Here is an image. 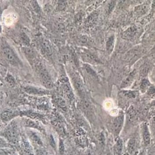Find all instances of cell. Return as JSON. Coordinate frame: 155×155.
Wrapping results in <instances>:
<instances>
[{"label": "cell", "instance_id": "cell-4", "mask_svg": "<svg viewBox=\"0 0 155 155\" xmlns=\"http://www.w3.org/2000/svg\"><path fill=\"white\" fill-rule=\"evenodd\" d=\"M5 138L10 143L16 144L18 142V133L14 124H12L5 132Z\"/></svg>", "mask_w": 155, "mask_h": 155}, {"label": "cell", "instance_id": "cell-25", "mask_svg": "<svg viewBox=\"0 0 155 155\" xmlns=\"http://www.w3.org/2000/svg\"><path fill=\"white\" fill-rule=\"evenodd\" d=\"M38 155H45L44 152L42 151H39L38 152Z\"/></svg>", "mask_w": 155, "mask_h": 155}, {"label": "cell", "instance_id": "cell-13", "mask_svg": "<svg viewBox=\"0 0 155 155\" xmlns=\"http://www.w3.org/2000/svg\"><path fill=\"white\" fill-rule=\"evenodd\" d=\"M138 31V28L137 26H133L129 28L126 31V34L125 35L127 37H133L136 35Z\"/></svg>", "mask_w": 155, "mask_h": 155}, {"label": "cell", "instance_id": "cell-6", "mask_svg": "<svg viewBox=\"0 0 155 155\" xmlns=\"http://www.w3.org/2000/svg\"><path fill=\"white\" fill-rule=\"evenodd\" d=\"M2 53L4 57L10 63L13 65L17 64L18 63L17 59L12 49L9 47L4 48L2 50Z\"/></svg>", "mask_w": 155, "mask_h": 155}, {"label": "cell", "instance_id": "cell-12", "mask_svg": "<svg viewBox=\"0 0 155 155\" xmlns=\"http://www.w3.org/2000/svg\"><path fill=\"white\" fill-rule=\"evenodd\" d=\"M74 85H75V88L78 91V93L80 94V95L84 96V87H83V84L82 82L80 81V79L78 78L74 79Z\"/></svg>", "mask_w": 155, "mask_h": 155}, {"label": "cell", "instance_id": "cell-22", "mask_svg": "<svg viewBox=\"0 0 155 155\" xmlns=\"http://www.w3.org/2000/svg\"><path fill=\"white\" fill-rule=\"evenodd\" d=\"M146 155H155V146L151 147L147 153Z\"/></svg>", "mask_w": 155, "mask_h": 155}, {"label": "cell", "instance_id": "cell-20", "mask_svg": "<svg viewBox=\"0 0 155 155\" xmlns=\"http://www.w3.org/2000/svg\"><path fill=\"white\" fill-rule=\"evenodd\" d=\"M64 146L62 140H60L59 143V152L61 155H63L64 153Z\"/></svg>", "mask_w": 155, "mask_h": 155}, {"label": "cell", "instance_id": "cell-23", "mask_svg": "<svg viewBox=\"0 0 155 155\" xmlns=\"http://www.w3.org/2000/svg\"><path fill=\"white\" fill-rule=\"evenodd\" d=\"M50 143L51 146L53 148H55L56 144H55V141H54V139L53 136L52 135H51V136H50Z\"/></svg>", "mask_w": 155, "mask_h": 155}, {"label": "cell", "instance_id": "cell-24", "mask_svg": "<svg viewBox=\"0 0 155 155\" xmlns=\"http://www.w3.org/2000/svg\"><path fill=\"white\" fill-rule=\"evenodd\" d=\"M147 153L145 152L144 150H143V151H138L137 153L135 154L134 155H146Z\"/></svg>", "mask_w": 155, "mask_h": 155}, {"label": "cell", "instance_id": "cell-8", "mask_svg": "<svg viewBox=\"0 0 155 155\" xmlns=\"http://www.w3.org/2000/svg\"><path fill=\"white\" fill-rule=\"evenodd\" d=\"M136 77L135 71H134L130 74L125 79H124L122 84L121 87L122 88H126L131 85L133 82L134 81Z\"/></svg>", "mask_w": 155, "mask_h": 155}, {"label": "cell", "instance_id": "cell-26", "mask_svg": "<svg viewBox=\"0 0 155 155\" xmlns=\"http://www.w3.org/2000/svg\"><path fill=\"white\" fill-rule=\"evenodd\" d=\"M152 53L155 54V46L152 49Z\"/></svg>", "mask_w": 155, "mask_h": 155}, {"label": "cell", "instance_id": "cell-9", "mask_svg": "<svg viewBox=\"0 0 155 155\" xmlns=\"http://www.w3.org/2000/svg\"><path fill=\"white\" fill-rule=\"evenodd\" d=\"M150 8L148 3H144L136 7V12L139 15H143L146 13Z\"/></svg>", "mask_w": 155, "mask_h": 155}, {"label": "cell", "instance_id": "cell-27", "mask_svg": "<svg viewBox=\"0 0 155 155\" xmlns=\"http://www.w3.org/2000/svg\"><path fill=\"white\" fill-rule=\"evenodd\" d=\"M90 155V154H88V155Z\"/></svg>", "mask_w": 155, "mask_h": 155}, {"label": "cell", "instance_id": "cell-1", "mask_svg": "<svg viewBox=\"0 0 155 155\" xmlns=\"http://www.w3.org/2000/svg\"><path fill=\"white\" fill-rule=\"evenodd\" d=\"M141 139L144 148L149 147L152 143V134L149 129V126L146 123L141 125Z\"/></svg>", "mask_w": 155, "mask_h": 155}, {"label": "cell", "instance_id": "cell-7", "mask_svg": "<svg viewBox=\"0 0 155 155\" xmlns=\"http://www.w3.org/2000/svg\"><path fill=\"white\" fill-rule=\"evenodd\" d=\"M123 147H124V144H123V140L121 138H117L113 148L114 155H122Z\"/></svg>", "mask_w": 155, "mask_h": 155}, {"label": "cell", "instance_id": "cell-5", "mask_svg": "<svg viewBox=\"0 0 155 155\" xmlns=\"http://www.w3.org/2000/svg\"><path fill=\"white\" fill-rule=\"evenodd\" d=\"M124 116L123 115L118 116L114 119L112 123V129L114 134L117 136L120 133L124 123Z\"/></svg>", "mask_w": 155, "mask_h": 155}, {"label": "cell", "instance_id": "cell-18", "mask_svg": "<svg viewBox=\"0 0 155 155\" xmlns=\"http://www.w3.org/2000/svg\"><path fill=\"white\" fill-rule=\"evenodd\" d=\"M31 138L32 140L35 142L37 144L39 145H42V142L41 141V139L40 137L35 133H32L31 134Z\"/></svg>", "mask_w": 155, "mask_h": 155}, {"label": "cell", "instance_id": "cell-11", "mask_svg": "<svg viewBox=\"0 0 155 155\" xmlns=\"http://www.w3.org/2000/svg\"><path fill=\"white\" fill-rule=\"evenodd\" d=\"M151 84L148 79L146 78H144L142 80L140 85V89L141 92L143 93H146L148 91V89L150 87Z\"/></svg>", "mask_w": 155, "mask_h": 155}, {"label": "cell", "instance_id": "cell-3", "mask_svg": "<svg viewBox=\"0 0 155 155\" xmlns=\"http://www.w3.org/2000/svg\"><path fill=\"white\" fill-rule=\"evenodd\" d=\"M38 73L43 84L47 88H51L53 86V83L47 70L42 66H39Z\"/></svg>", "mask_w": 155, "mask_h": 155}, {"label": "cell", "instance_id": "cell-21", "mask_svg": "<svg viewBox=\"0 0 155 155\" xmlns=\"http://www.w3.org/2000/svg\"><path fill=\"white\" fill-rule=\"evenodd\" d=\"M8 147V143L2 138H0V148H6Z\"/></svg>", "mask_w": 155, "mask_h": 155}, {"label": "cell", "instance_id": "cell-14", "mask_svg": "<svg viewBox=\"0 0 155 155\" xmlns=\"http://www.w3.org/2000/svg\"><path fill=\"white\" fill-rule=\"evenodd\" d=\"M149 127L152 135L153 134L155 137V116L153 117L150 120Z\"/></svg>", "mask_w": 155, "mask_h": 155}, {"label": "cell", "instance_id": "cell-10", "mask_svg": "<svg viewBox=\"0 0 155 155\" xmlns=\"http://www.w3.org/2000/svg\"><path fill=\"white\" fill-rule=\"evenodd\" d=\"M26 92L30 94H33L43 95L47 93V91L41 88L34 87H28L25 89Z\"/></svg>", "mask_w": 155, "mask_h": 155}, {"label": "cell", "instance_id": "cell-16", "mask_svg": "<svg viewBox=\"0 0 155 155\" xmlns=\"http://www.w3.org/2000/svg\"><path fill=\"white\" fill-rule=\"evenodd\" d=\"M42 47L44 50L48 54V55H51L52 54L51 49V46L49 45L48 42L46 41H44L42 43Z\"/></svg>", "mask_w": 155, "mask_h": 155}, {"label": "cell", "instance_id": "cell-15", "mask_svg": "<svg viewBox=\"0 0 155 155\" xmlns=\"http://www.w3.org/2000/svg\"><path fill=\"white\" fill-rule=\"evenodd\" d=\"M114 37L113 36H111L108 39L107 43V51L111 52L113 50L114 45Z\"/></svg>", "mask_w": 155, "mask_h": 155}, {"label": "cell", "instance_id": "cell-19", "mask_svg": "<svg viewBox=\"0 0 155 155\" xmlns=\"http://www.w3.org/2000/svg\"><path fill=\"white\" fill-rule=\"evenodd\" d=\"M15 114L12 112H7L3 114V118L5 120H8L10 119V117H12L14 116Z\"/></svg>", "mask_w": 155, "mask_h": 155}, {"label": "cell", "instance_id": "cell-17", "mask_svg": "<svg viewBox=\"0 0 155 155\" xmlns=\"http://www.w3.org/2000/svg\"><path fill=\"white\" fill-rule=\"evenodd\" d=\"M13 153V150L11 148H0V155H9Z\"/></svg>", "mask_w": 155, "mask_h": 155}, {"label": "cell", "instance_id": "cell-2", "mask_svg": "<svg viewBox=\"0 0 155 155\" xmlns=\"http://www.w3.org/2000/svg\"><path fill=\"white\" fill-rule=\"evenodd\" d=\"M140 138L136 135L129 138L127 144V153L129 155H134L139 151L140 147Z\"/></svg>", "mask_w": 155, "mask_h": 155}]
</instances>
